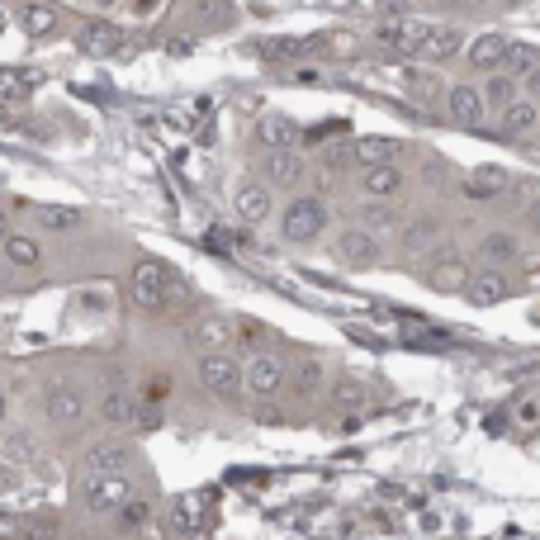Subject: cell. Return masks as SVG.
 <instances>
[{
    "instance_id": "obj_1",
    "label": "cell",
    "mask_w": 540,
    "mask_h": 540,
    "mask_svg": "<svg viewBox=\"0 0 540 540\" xmlns=\"http://www.w3.org/2000/svg\"><path fill=\"white\" fill-rule=\"evenodd\" d=\"M195 375H199V384H204L209 394H214V398H228V403H233V398L247 389V370H242V360H237L233 351H223V346L199 356Z\"/></svg>"
},
{
    "instance_id": "obj_2",
    "label": "cell",
    "mask_w": 540,
    "mask_h": 540,
    "mask_svg": "<svg viewBox=\"0 0 540 540\" xmlns=\"http://www.w3.org/2000/svg\"><path fill=\"white\" fill-rule=\"evenodd\" d=\"M76 498L86 512H119V507L133 498V479H128L124 469H114V474H90L76 484Z\"/></svg>"
},
{
    "instance_id": "obj_3",
    "label": "cell",
    "mask_w": 540,
    "mask_h": 540,
    "mask_svg": "<svg viewBox=\"0 0 540 540\" xmlns=\"http://www.w3.org/2000/svg\"><path fill=\"white\" fill-rule=\"evenodd\" d=\"M323 228H327V204L318 195H299L280 209V233H285V242L308 247L313 237H323Z\"/></svg>"
},
{
    "instance_id": "obj_4",
    "label": "cell",
    "mask_w": 540,
    "mask_h": 540,
    "mask_svg": "<svg viewBox=\"0 0 540 540\" xmlns=\"http://www.w3.org/2000/svg\"><path fill=\"white\" fill-rule=\"evenodd\" d=\"M171 289H176V275H171L162 261H138L133 275H128V294H133V304L147 308V313H157V308L171 304Z\"/></svg>"
},
{
    "instance_id": "obj_5",
    "label": "cell",
    "mask_w": 540,
    "mask_h": 540,
    "mask_svg": "<svg viewBox=\"0 0 540 540\" xmlns=\"http://www.w3.org/2000/svg\"><path fill=\"white\" fill-rule=\"evenodd\" d=\"M43 413L53 417L57 427H76V422L90 413L86 384H81V379H57L53 389H48V398H43Z\"/></svg>"
},
{
    "instance_id": "obj_6",
    "label": "cell",
    "mask_w": 540,
    "mask_h": 540,
    "mask_svg": "<svg viewBox=\"0 0 540 540\" xmlns=\"http://www.w3.org/2000/svg\"><path fill=\"white\" fill-rule=\"evenodd\" d=\"M261 171H266V185L270 190H294L299 180H304L308 162H304V152L299 147H266V162H261Z\"/></svg>"
},
{
    "instance_id": "obj_7",
    "label": "cell",
    "mask_w": 540,
    "mask_h": 540,
    "mask_svg": "<svg viewBox=\"0 0 540 540\" xmlns=\"http://www.w3.org/2000/svg\"><path fill=\"white\" fill-rule=\"evenodd\" d=\"M275 209V190H270L266 180H242L233 190V214L247 223V228H261Z\"/></svg>"
},
{
    "instance_id": "obj_8",
    "label": "cell",
    "mask_w": 540,
    "mask_h": 540,
    "mask_svg": "<svg viewBox=\"0 0 540 540\" xmlns=\"http://www.w3.org/2000/svg\"><path fill=\"white\" fill-rule=\"evenodd\" d=\"M379 237L370 233V228H346L342 237H337V261H342L346 270H375L379 266Z\"/></svg>"
},
{
    "instance_id": "obj_9",
    "label": "cell",
    "mask_w": 540,
    "mask_h": 540,
    "mask_svg": "<svg viewBox=\"0 0 540 540\" xmlns=\"http://www.w3.org/2000/svg\"><path fill=\"white\" fill-rule=\"evenodd\" d=\"M446 114H450V119H455L460 128H484V114H488L484 86H469V81L450 86V90H446Z\"/></svg>"
},
{
    "instance_id": "obj_10",
    "label": "cell",
    "mask_w": 540,
    "mask_h": 540,
    "mask_svg": "<svg viewBox=\"0 0 540 540\" xmlns=\"http://www.w3.org/2000/svg\"><path fill=\"white\" fill-rule=\"evenodd\" d=\"M242 370H247V389H252L256 398H275L280 389H285V375H289V365L280 356H270V351L252 356Z\"/></svg>"
},
{
    "instance_id": "obj_11",
    "label": "cell",
    "mask_w": 540,
    "mask_h": 540,
    "mask_svg": "<svg viewBox=\"0 0 540 540\" xmlns=\"http://www.w3.org/2000/svg\"><path fill=\"white\" fill-rule=\"evenodd\" d=\"M422 38H427L422 19H389V24H379V43L398 57H422Z\"/></svg>"
},
{
    "instance_id": "obj_12",
    "label": "cell",
    "mask_w": 540,
    "mask_h": 540,
    "mask_svg": "<svg viewBox=\"0 0 540 540\" xmlns=\"http://www.w3.org/2000/svg\"><path fill=\"white\" fill-rule=\"evenodd\" d=\"M119 43H124V34H119V24H109V19H86V24L76 29V48L86 57L119 53Z\"/></svg>"
},
{
    "instance_id": "obj_13",
    "label": "cell",
    "mask_w": 540,
    "mask_h": 540,
    "mask_svg": "<svg viewBox=\"0 0 540 540\" xmlns=\"http://www.w3.org/2000/svg\"><path fill=\"white\" fill-rule=\"evenodd\" d=\"M133 455H138V450L128 446V441L109 436V441H100V446H90L86 455H81V465H86L90 474H114V469H128V465H133Z\"/></svg>"
},
{
    "instance_id": "obj_14",
    "label": "cell",
    "mask_w": 540,
    "mask_h": 540,
    "mask_svg": "<svg viewBox=\"0 0 540 540\" xmlns=\"http://www.w3.org/2000/svg\"><path fill=\"white\" fill-rule=\"evenodd\" d=\"M403 157V143L398 138H384V133H365V138H356L351 143V162L365 171V166H389Z\"/></svg>"
},
{
    "instance_id": "obj_15",
    "label": "cell",
    "mask_w": 540,
    "mask_h": 540,
    "mask_svg": "<svg viewBox=\"0 0 540 540\" xmlns=\"http://www.w3.org/2000/svg\"><path fill=\"white\" fill-rule=\"evenodd\" d=\"M536 124H540V105L531 95H517L512 105L498 109V133H507V138H526V133H536Z\"/></svg>"
},
{
    "instance_id": "obj_16",
    "label": "cell",
    "mask_w": 540,
    "mask_h": 540,
    "mask_svg": "<svg viewBox=\"0 0 540 540\" xmlns=\"http://www.w3.org/2000/svg\"><path fill=\"white\" fill-rule=\"evenodd\" d=\"M507 294H512V285H507L503 270H479V275H469V285H465V299H469L474 308L503 304Z\"/></svg>"
},
{
    "instance_id": "obj_17",
    "label": "cell",
    "mask_w": 540,
    "mask_h": 540,
    "mask_svg": "<svg viewBox=\"0 0 540 540\" xmlns=\"http://www.w3.org/2000/svg\"><path fill=\"white\" fill-rule=\"evenodd\" d=\"M512 190V171L507 166H474L465 180V195L469 199H498Z\"/></svg>"
},
{
    "instance_id": "obj_18",
    "label": "cell",
    "mask_w": 540,
    "mask_h": 540,
    "mask_svg": "<svg viewBox=\"0 0 540 540\" xmlns=\"http://www.w3.org/2000/svg\"><path fill=\"white\" fill-rule=\"evenodd\" d=\"M507 43H512V38H503V34L469 38V48H465L469 67H474V72H498V67H503V57H507Z\"/></svg>"
},
{
    "instance_id": "obj_19",
    "label": "cell",
    "mask_w": 540,
    "mask_h": 540,
    "mask_svg": "<svg viewBox=\"0 0 540 540\" xmlns=\"http://www.w3.org/2000/svg\"><path fill=\"white\" fill-rule=\"evenodd\" d=\"M465 48V29H455V24H427V38H422V57L427 62H446Z\"/></svg>"
},
{
    "instance_id": "obj_20",
    "label": "cell",
    "mask_w": 540,
    "mask_h": 540,
    "mask_svg": "<svg viewBox=\"0 0 540 540\" xmlns=\"http://www.w3.org/2000/svg\"><path fill=\"white\" fill-rule=\"evenodd\" d=\"M138 408H143V398H133L128 389H109L105 398H100V417H105L109 427H138Z\"/></svg>"
},
{
    "instance_id": "obj_21",
    "label": "cell",
    "mask_w": 540,
    "mask_h": 540,
    "mask_svg": "<svg viewBox=\"0 0 540 540\" xmlns=\"http://www.w3.org/2000/svg\"><path fill=\"white\" fill-rule=\"evenodd\" d=\"M171 531L180 540H195L204 531V503H199L195 493H180L176 503H171Z\"/></svg>"
},
{
    "instance_id": "obj_22",
    "label": "cell",
    "mask_w": 540,
    "mask_h": 540,
    "mask_svg": "<svg viewBox=\"0 0 540 540\" xmlns=\"http://www.w3.org/2000/svg\"><path fill=\"white\" fill-rule=\"evenodd\" d=\"M360 185H365V195H370V199H394L398 190H403V171H398V162H389V166H365Z\"/></svg>"
},
{
    "instance_id": "obj_23",
    "label": "cell",
    "mask_w": 540,
    "mask_h": 540,
    "mask_svg": "<svg viewBox=\"0 0 540 540\" xmlns=\"http://www.w3.org/2000/svg\"><path fill=\"white\" fill-rule=\"evenodd\" d=\"M0 252H5V261L19 270H34L38 261H43V247H38L29 233H5L0 237Z\"/></svg>"
},
{
    "instance_id": "obj_24",
    "label": "cell",
    "mask_w": 540,
    "mask_h": 540,
    "mask_svg": "<svg viewBox=\"0 0 540 540\" xmlns=\"http://www.w3.org/2000/svg\"><path fill=\"white\" fill-rule=\"evenodd\" d=\"M256 138H261V147H299V124L294 119H285V114H266L261 119V128H256Z\"/></svg>"
},
{
    "instance_id": "obj_25",
    "label": "cell",
    "mask_w": 540,
    "mask_h": 540,
    "mask_svg": "<svg viewBox=\"0 0 540 540\" xmlns=\"http://www.w3.org/2000/svg\"><path fill=\"white\" fill-rule=\"evenodd\" d=\"M34 223L43 233H72V228H81V209H72V204H38Z\"/></svg>"
},
{
    "instance_id": "obj_26",
    "label": "cell",
    "mask_w": 540,
    "mask_h": 540,
    "mask_svg": "<svg viewBox=\"0 0 540 540\" xmlns=\"http://www.w3.org/2000/svg\"><path fill=\"white\" fill-rule=\"evenodd\" d=\"M19 24H24V34L29 38H53L57 34V24H62V15H57L53 5H24V10H19Z\"/></svg>"
},
{
    "instance_id": "obj_27",
    "label": "cell",
    "mask_w": 540,
    "mask_h": 540,
    "mask_svg": "<svg viewBox=\"0 0 540 540\" xmlns=\"http://www.w3.org/2000/svg\"><path fill=\"white\" fill-rule=\"evenodd\" d=\"M517 86H522V81H517L512 72H503V67H498V72H488V81H484V100H488V109L512 105V100H517Z\"/></svg>"
},
{
    "instance_id": "obj_28",
    "label": "cell",
    "mask_w": 540,
    "mask_h": 540,
    "mask_svg": "<svg viewBox=\"0 0 540 540\" xmlns=\"http://www.w3.org/2000/svg\"><path fill=\"white\" fill-rule=\"evenodd\" d=\"M469 275H474V270H469L465 261H441V266L432 270V289H441V294H465Z\"/></svg>"
},
{
    "instance_id": "obj_29",
    "label": "cell",
    "mask_w": 540,
    "mask_h": 540,
    "mask_svg": "<svg viewBox=\"0 0 540 540\" xmlns=\"http://www.w3.org/2000/svg\"><path fill=\"white\" fill-rule=\"evenodd\" d=\"M479 252H484L488 266H507V261H517L522 247H517V237L512 233H488L484 242H479Z\"/></svg>"
},
{
    "instance_id": "obj_30",
    "label": "cell",
    "mask_w": 540,
    "mask_h": 540,
    "mask_svg": "<svg viewBox=\"0 0 540 540\" xmlns=\"http://www.w3.org/2000/svg\"><path fill=\"white\" fill-rule=\"evenodd\" d=\"M38 86L34 72H19V67H0V100H24Z\"/></svg>"
},
{
    "instance_id": "obj_31",
    "label": "cell",
    "mask_w": 540,
    "mask_h": 540,
    "mask_svg": "<svg viewBox=\"0 0 540 540\" xmlns=\"http://www.w3.org/2000/svg\"><path fill=\"white\" fill-rule=\"evenodd\" d=\"M536 62H540V53H536V48H526V43H507L503 72H512V76H517V81H522V76L531 72V67H536Z\"/></svg>"
},
{
    "instance_id": "obj_32",
    "label": "cell",
    "mask_w": 540,
    "mask_h": 540,
    "mask_svg": "<svg viewBox=\"0 0 540 540\" xmlns=\"http://www.w3.org/2000/svg\"><path fill=\"white\" fill-rule=\"evenodd\" d=\"M190 342H199V346H209V351H218V346L228 342V327L218 323V318H204L199 327H190Z\"/></svg>"
},
{
    "instance_id": "obj_33",
    "label": "cell",
    "mask_w": 540,
    "mask_h": 540,
    "mask_svg": "<svg viewBox=\"0 0 540 540\" xmlns=\"http://www.w3.org/2000/svg\"><path fill=\"white\" fill-rule=\"evenodd\" d=\"M147 517H152V503H147V498H138V493H133V498L119 507V526H124V531H138Z\"/></svg>"
},
{
    "instance_id": "obj_34",
    "label": "cell",
    "mask_w": 540,
    "mask_h": 540,
    "mask_svg": "<svg viewBox=\"0 0 540 540\" xmlns=\"http://www.w3.org/2000/svg\"><path fill=\"white\" fill-rule=\"evenodd\" d=\"M360 228H370V233H389V228H398V214L394 209H389V204H370V209H365V223H360Z\"/></svg>"
},
{
    "instance_id": "obj_35",
    "label": "cell",
    "mask_w": 540,
    "mask_h": 540,
    "mask_svg": "<svg viewBox=\"0 0 540 540\" xmlns=\"http://www.w3.org/2000/svg\"><path fill=\"white\" fill-rule=\"evenodd\" d=\"M5 455H10V460H34V436L24 432V427L5 432Z\"/></svg>"
},
{
    "instance_id": "obj_36",
    "label": "cell",
    "mask_w": 540,
    "mask_h": 540,
    "mask_svg": "<svg viewBox=\"0 0 540 540\" xmlns=\"http://www.w3.org/2000/svg\"><path fill=\"white\" fill-rule=\"evenodd\" d=\"M522 95H531V100H536V105H540V62H536V67H531V72L522 76Z\"/></svg>"
},
{
    "instance_id": "obj_37",
    "label": "cell",
    "mask_w": 540,
    "mask_h": 540,
    "mask_svg": "<svg viewBox=\"0 0 540 540\" xmlns=\"http://www.w3.org/2000/svg\"><path fill=\"white\" fill-rule=\"evenodd\" d=\"M517 417H522L526 427H531V422H540V394H531V398H526L522 408H517Z\"/></svg>"
},
{
    "instance_id": "obj_38",
    "label": "cell",
    "mask_w": 540,
    "mask_h": 540,
    "mask_svg": "<svg viewBox=\"0 0 540 540\" xmlns=\"http://www.w3.org/2000/svg\"><path fill=\"white\" fill-rule=\"evenodd\" d=\"M10 488H15V469L0 465V493H10Z\"/></svg>"
},
{
    "instance_id": "obj_39",
    "label": "cell",
    "mask_w": 540,
    "mask_h": 540,
    "mask_svg": "<svg viewBox=\"0 0 540 540\" xmlns=\"http://www.w3.org/2000/svg\"><path fill=\"white\" fill-rule=\"evenodd\" d=\"M10 233V214H5V204H0V237Z\"/></svg>"
},
{
    "instance_id": "obj_40",
    "label": "cell",
    "mask_w": 540,
    "mask_h": 540,
    "mask_svg": "<svg viewBox=\"0 0 540 540\" xmlns=\"http://www.w3.org/2000/svg\"><path fill=\"white\" fill-rule=\"evenodd\" d=\"M455 5H465V10H484L488 0H455Z\"/></svg>"
},
{
    "instance_id": "obj_41",
    "label": "cell",
    "mask_w": 540,
    "mask_h": 540,
    "mask_svg": "<svg viewBox=\"0 0 540 540\" xmlns=\"http://www.w3.org/2000/svg\"><path fill=\"white\" fill-rule=\"evenodd\" d=\"M90 5H95V10H114L119 0H90Z\"/></svg>"
},
{
    "instance_id": "obj_42",
    "label": "cell",
    "mask_w": 540,
    "mask_h": 540,
    "mask_svg": "<svg viewBox=\"0 0 540 540\" xmlns=\"http://www.w3.org/2000/svg\"><path fill=\"white\" fill-rule=\"evenodd\" d=\"M5 413H10V398H5V389H0V422H5Z\"/></svg>"
}]
</instances>
